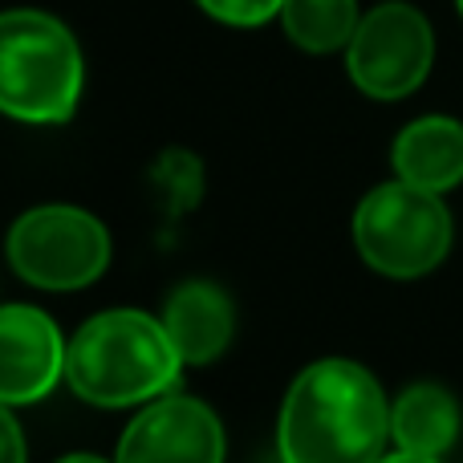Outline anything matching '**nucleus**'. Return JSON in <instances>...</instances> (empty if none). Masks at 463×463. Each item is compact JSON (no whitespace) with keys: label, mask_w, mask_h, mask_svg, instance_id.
I'll list each match as a JSON object with an SVG mask.
<instances>
[{"label":"nucleus","mask_w":463,"mask_h":463,"mask_svg":"<svg viewBox=\"0 0 463 463\" xmlns=\"http://www.w3.org/2000/svg\"><path fill=\"white\" fill-rule=\"evenodd\" d=\"M391 402L362 362L321 358L293 378L277 419L280 463H378Z\"/></svg>","instance_id":"1"},{"label":"nucleus","mask_w":463,"mask_h":463,"mask_svg":"<svg viewBox=\"0 0 463 463\" xmlns=\"http://www.w3.org/2000/svg\"><path fill=\"white\" fill-rule=\"evenodd\" d=\"M184 358L159 317L143 309H106L81 321L65 354V383L102 411L146 407L175 386Z\"/></svg>","instance_id":"2"},{"label":"nucleus","mask_w":463,"mask_h":463,"mask_svg":"<svg viewBox=\"0 0 463 463\" xmlns=\"http://www.w3.org/2000/svg\"><path fill=\"white\" fill-rule=\"evenodd\" d=\"M86 57L65 21L45 8L0 13V114L29 127H61L78 114Z\"/></svg>","instance_id":"3"},{"label":"nucleus","mask_w":463,"mask_h":463,"mask_svg":"<svg viewBox=\"0 0 463 463\" xmlns=\"http://www.w3.org/2000/svg\"><path fill=\"white\" fill-rule=\"evenodd\" d=\"M451 212L443 195L411 187L402 179L378 184L354 212V244L374 272L391 280H419L451 252Z\"/></svg>","instance_id":"4"},{"label":"nucleus","mask_w":463,"mask_h":463,"mask_svg":"<svg viewBox=\"0 0 463 463\" xmlns=\"http://www.w3.org/2000/svg\"><path fill=\"white\" fill-rule=\"evenodd\" d=\"M13 272L45 293H73L94 285L110 264V232L73 203H41L13 220L5 240Z\"/></svg>","instance_id":"5"},{"label":"nucleus","mask_w":463,"mask_h":463,"mask_svg":"<svg viewBox=\"0 0 463 463\" xmlns=\"http://www.w3.org/2000/svg\"><path fill=\"white\" fill-rule=\"evenodd\" d=\"M435 65V29L423 8L407 0H383L370 13L354 41L345 45V73L374 102H402L427 81Z\"/></svg>","instance_id":"6"},{"label":"nucleus","mask_w":463,"mask_h":463,"mask_svg":"<svg viewBox=\"0 0 463 463\" xmlns=\"http://www.w3.org/2000/svg\"><path fill=\"white\" fill-rule=\"evenodd\" d=\"M224 423L192 394H163L146 402L122 431L114 463H224Z\"/></svg>","instance_id":"7"},{"label":"nucleus","mask_w":463,"mask_h":463,"mask_svg":"<svg viewBox=\"0 0 463 463\" xmlns=\"http://www.w3.org/2000/svg\"><path fill=\"white\" fill-rule=\"evenodd\" d=\"M70 342L37 305H0V402L33 407L65 378Z\"/></svg>","instance_id":"8"},{"label":"nucleus","mask_w":463,"mask_h":463,"mask_svg":"<svg viewBox=\"0 0 463 463\" xmlns=\"http://www.w3.org/2000/svg\"><path fill=\"white\" fill-rule=\"evenodd\" d=\"M163 329H167L184 366H208L232 345L236 334V309L232 297L212 280H184L171 288L163 305Z\"/></svg>","instance_id":"9"},{"label":"nucleus","mask_w":463,"mask_h":463,"mask_svg":"<svg viewBox=\"0 0 463 463\" xmlns=\"http://www.w3.org/2000/svg\"><path fill=\"white\" fill-rule=\"evenodd\" d=\"M394 175L423 192H451L463 184V122L448 114H427L399 130L394 138Z\"/></svg>","instance_id":"10"},{"label":"nucleus","mask_w":463,"mask_h":463,"mask_svg":"<svg viewBox=\"0 0 463 463\" xmlns=\"http://www.w3.org/2000/svg\"><path fill=\"white\" fill-rule=\"evenodd\" d=\"M459 423L463 415L456 394L439 383H415L391 402V439L411 456L439 459L443 451L456 448Z\"/></svg>","instance_id":"11"},{"label":"nucleus","mask_w":463,"mask_h":463,"mask_svg":"<svg viewBox=\"0 0 463 463\" xmlns=\"http://www.w3.org/2000/svg\"><path fill=\"white\" fill-rule=\"evenodd\" d=\"M277 24L305 53H345L362 24V8L358 0H285Z\"/></svg>","instance_id":"12"},{"label":"nucleus","mask_w":463,"mask_h":463,"mask_svg":"<svg viewBox=\"0 0 463 463\" xmlns=\"http://www.w3.org/2000/svg\"><path fill=\"white\" fill-rule=\"evenodd\" d=\"M212 21L232 24V29H260V24L277 21L285 0H195Z\"/></svg>","instance_id":"13"},{"label":"nucleus","mask_w":463,"mask_h":463,"mask_svg":"<svg viewBox=\"0 0 463 463\" xmlns=\"http://www.w3.org/2000/svg\"><path fill=\"white\" fill-rule=\"evenodd\" d=\"M0 463H29L21 423L13 419V407H5V402H0Z\"/></svg>","instance_id":"14"},{"label":"nucleus","mask_w":463,"mask_h":463,"mask_svg":"<svg viewBox=\"0 0 463 463\" xmlns=\"http://www.w3.org/2000/svg\"><path fill=\"white\" fill-rule=\"evenodd\" d=\"M378 463H439V459H431V456H411V451H394V456H383Z\"/></svg>","instance_id":"15"},{"label":"nucleus","mask_w":463,"mask_h":463,"mask_svg":"<svg viewBox=\"0 0 463 463\" xmlns=\"http://www.w3.org/2000/svg\"><path fill=\"white\" fill-rule=\"evenodd\" d=\"M57 463H106L102 456H86V451H73V456H61Z\"/></svg>","instance_id":"16"},{"label":"nucleus","mask_w":463,"mask_h":463,"mask_svg":"<svg viewBox=\"0 0 463 463\" xmlns=\"http://www.w3.org/2000/svg\"><path fill=\"white\" fill-rule=\"evenodd\" d=\"M456 8H459V16H463V0H456Z\"/></svg>","instance_id":"17"}]
</instances>
